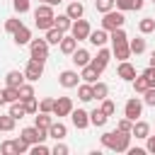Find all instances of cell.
<instances>
[{
	"instance_id": "1",
	"label": "cell",
	"mask_w": 155,
	"mask_h": 155,
	"mask_svg": "<svg viewBox=\"0 0 155 155\" xmlns=\"http://www.w3.org/2000/svg\"><path fill=\"white\" fill-rule=\"evenodd\" d=\"M102 145L114 150V153H126L128 145H131V133L119 131V128L116 131H107V133H102Z\"/></svg>"
},
{
	"instance_id": "2",
	"label": "cell",
	"mask_w": 155,
	"mask_h": 155,
	"mask_svg": "<svg viewBox=\"0 0 155 155\" xmlns=\"http://www.w3.org/2000/svg\"><path fill=\"white\" fill-rule=\"evenodd\" d=\"M124 22H126V17H124V12L119 10H109V12H104V17H102V29H107V31H111V29H119V27H124Z\"/></svg>"
},
{
	"instance_id": "3",
	"label": "cell",
	"mask_w": 155,
	"mask_h": 155,
	"mask_svg": "<svg viewBox=\"0 0 155 155\" xmlns=\"http://www.w3.org/2000/svg\"><path fill=\"white\" fill-rule=\"evenodd\" d=\"M22 138H24L29 145H34V143H44V140L48 138V128L29 126V128H24V131H22Z\"/></svg>"
},
{
	"instance_id": "4",
	"label": "cell",
	"mask_w": 155,
	"mask_h": 155,
	"mask_svg": "<svg viewBox=\"0 0 155 155\" xmlns=\"http://www.w3.org/2000/svg\"><path fill=\"white\" fill-rule=\"evenodd\" d=\"M41 75H44V61L29 58V63H27V68H24V78H27L29 82H36Z\"/></svg>"
},
{
	"instance_id": "5",
	"label": "cell",
	"mask_w": 155,
	"mask_h": 155,
	"mask_svg": "<svg viewBox=\"0 0 155 155\" xmlns=\"http://www.w3.org/2000/svg\"><path fill=\"white\" fill-rule=\"evenodd\" d=\"M29 51H31V58L46 61L48 58V41L46 39H31L29 41Z\"/></svg>"
},
{
	"instance_id": "6",
	"label": "cell",
	"mask_w": 155,
	"mask_h": 155,
	"mask_svg": "<svg viewBox=\"0 0 155 155\" xmlns=\"http://www.w3.org/2000/svg\"><path fill=\"white\" fill-rule=\"evenodd\" d=\"M109 58H111V51H109V48H104V46H99V51H97V56L90 61V65L102 75V73H104V68L109 65Z\"/></svg>"
},
{
	"instance_id": "7",
	"label": "cell",
	"mask_w": 155,
	"mask_h": 155,
	"mask_svg": "<svg viewBox=\"0 0 155 155\" xmlns=\"http://www.w3.org/2000/svg\"><path fill=\"white\" fill-rule=\"evenodd\" d=\"M90 31H92V27H90V22L87 19H73V27H70V34L78 39V41H82V39H87L90 36Z\"/></svg>"
},
{
	"instance_id": "8",
	"label": "cell",
	"mask_w": 155,
	"mask_h": 155,
	"mask_svg": "<svg viewBox=\"0 0 155 155\" xmlns=\"http://www.w3.org/2000/svg\"><path fill=\"white\" fill-rule=\"evenodd\" d=\"M140 114H143V102L138 97H131L126 102V107H124V116L131 119V121H136V119H140Z\"/></svg>"
},
{
	"instance_id": "9",
	"label": "cell",
	"mask_w": 155,
	"mask_h": 155,
	"mask_svg": "<svg viewBox=\"0 0 155 155\" xmlns=\"http://www.w3.org/2000/svg\"><path fill=\"white\" fill-rule=\"evenodd\" d=\"M70 111H73V99L70 97H58V99H53V116H70Z\"/></svg>"
},
{
	"instance_id": "10",
	"label": "cell",
	"mask_w": 155,
	"mask_h": 155,
	"mask_svg": "<svg viewBox=\"0 0 155 155\" xmlns=\"http://www.w3.org/2000/svg\"><path fill=\"white\" fill-rule=\"evenodd\" d=\"M58 82H61V87L73 90V87L80 85V75H78V70H63V73L58 75Z\"/></svg>"
},
{
	"instance_id": "11",
	"label": "cell",
	"mask_w": 155,
	"mask_h": 155,
	"mask_svg": "<svg viewBox=\"0 0 155 155\" xmlns=\"http://www.w3.org/2000/svg\"><path fill=\"white\" fill-rule=\"evenodd\" d=\"M70 121H73V126L75 128H87L90 126V111H85V109H73L70 111Z\"/></svg>"
},
{
	"instance_id": "12",
	"label": "cell",
	"mask_w": 155,
	"mask_h": 155,
	"mask_svg": "<svg viewBox=\"0 0 155 155\" xmlns=\"http://www.w3.org/2000/svg\"><path fill=\"white\" fill-rule=\"evenodd\" d=\"M87 41L92 44V46H104L107 41H109V31L107 29H94V31H90V36H87Z\"/></svg>"
},
{
	"instance_id": "13",
	"label": "cell",
	"mask_w": 155,
	"mask_h": 155,
	"mask_svg": "<svg viewBox=\"0 0 155 155\" xmlns=\"http://www.w3.org/2000/svg\"><path fill=\"white\" fill-rule=\"evenodd\" d=\"M65 136H68V126H65V124L53 121V124L48 126V138H53V140H63Z\"/></svg>"
},
{
	"instance_id": "14",
	"label": "cell",
	"mask_w": 155,
	"mask_h": 155,
	"mask_svg": "<svg viewBox=\"0 0 155 155\" xmlns=\"http://www.w3.org/2000/svg\"><path fill=\"white\" fill-rule=\"evenodd\" d=\"M116 75H119L121 80H128V82H131V80L136 78V68H133L128 61H121V63H119V68H116Z\"/></svg>"
},
{
	"instance_id": "15",
	"label": "cell",
	"mask_w": 155,
	"mask_h": 155,
	"mask_svg": "<svg viewBox=\"0 0 155 155\" xmlns=\"http://www.w3.org/2000/svg\"><path fill=\"white\" fill-rule=\"evenodd\" d=\"M131 136H136V138H148V136H150V124L136 119V121H133V128H131Z\"/></svg>"
},
{
	"instance_id": "16",
	"label": "cell",
	"mask_w": 155,
	"mask_h": 155,
	"mask_svg": "<svg viewBox=\"0 0 155 155\" xmlns=\"http://www.w3.org/2000/svg\"><path fill=\"white\" fill-rule=\"evenodd\" d=\"M58 48H61V53H65V56H70L75 48H78V39L70 34V36H65L63 34V39H61V44H58Z\"/></svg>"
},
{
	"instance_id": "17",
	"label": "cell",
	"mask_w": 155,
	"mask_h": 155,
	"mask_svg": "<svg viewBox=\"0 0 155 155\" xmlns=\"http://www.w3.org/2000/svg\"><path fill=\"white\" fill-rule=\"evenodd\" d=\"M70 56H73V63H75L78 68H82V65H87V63L92 61V56H90V51H87V48H75Z\"/></svg>"
},
{
	"instance_id": "18",
	"label": "cell",
	"mask_w": 155,
	"mask_h": 155,
	"mask_svg": "<svg viewBox=\"0 0 155 155\" xmlns=\"http://www.w3.org/2000/svg\"><path fill=\"white\" fill-rule=\"evenodd\" d=\"M56 15H53V5H48V2H41L36 10H34V19H53Z\"/></svg>"
},
{
	"instance_id": "19",
	"label": "cell",
	"mask_w": 155,
	"mask_h": 155,
	"mask_svg": "<svg viewBox=\"0 0 155 155\" xmlns=\"http://www.w3.org/2000/svg\"><path fill=\"white\" fill-rule=\"evenodd\" d=\"M12 39H15V44H17V46L29 44V41H31V31H29V27H24V24H22V27H19V29L12 34Z\"/></svg>"
},
{
	"instance_id": "20",
	"label": "cell",
	"mask_w": 155,
	"mask_h": 155,
	"mask_svg": "<svg viewBox=\"0 0 155 155\" xmlns=\"http://www.w3.org/2000/svg\"><path fill=\"white\" fill-rule=\"evenodd\" d=\"M65 15H68L70 19H80V17L85 15L82 2H80V0H70V5H68V10H65Z\"/></svg>"
},
{
	"instance_id": "21",
	"label": "cell",
	"mask_w": 155,
	"mask_h": 155,
	"mask_svg": "<svg viewBox=\"0 0 155 155\" xmlns=\"http://www.w3.org/2000/svg\"><path fill=\"white\" fill-rule=\"evenodd\" d=\"M114 5L121 10V12H126V10H143V0H114Z\"/></svg>"
},
{
	"instance_id": "22",
	"label": "cell",
	"mask_w": 155,
	"mask_h": 155,
	"mask_svg": "<svg viewBox=\"0 0 155 155\" xmlns=\"http://www.w3.org/2000/svg\"><path fill=\"white\" fill-rule=\"evenodd\" d=\"M22 82H24V73H19V70H10L5 75V85L7 87H19Z\"/></svg>"
},
{
	"instance_id": "23",
	"label": "cell",
	"mask_w": 155,
	"mask_h": 155,
	"mask_svg": "<svg viewBox=\"0 0 155 155\" xmlns=\"http://www.w3.org/2000/svg\"><path fill=\"white\" fill-rule=\"evenodd\" d=\"M97 78H99V73H97L90 63L82 65V73H80V80H82V82H90V85H92V82H97Z\"/></svg>"
},
{
	"instance_id": "24",
	"label": "cell",
	"mask_w": 155,
	"mask_h": 155,
	"mask_svg": "<svg viewBox=\"0 0 155 155\" xmlns=\"http://www.w3.org/2000/svg\"><path fill=\"white\" fill-rule=\"evenodd\" d=\"M92 92H94V99H97V102H102L104 97H109V85L97 80V82H92Z\"/></svg>"
},
{
	"instance_id": "25",
	"label": "cell",
	"mask_w": 155,
	"mask_h": 155,
	"mask_svg": "<svg viewBox=\"0 0 155 155\" xmlns=\"http://www.w3.org/2000/svg\"><path fill=\"white\" fill-rule=\"evenodd\" d=\"M78 97H80V102H92V99H94L92 85H90V82H82V85H78Z\"/></svg>"
},
{
	"instance_id": "26",
	"label": "cell",
	"mask_w": 155,
	"mask_h": 155,
	"mask_svg": "<svg viewBox=\"0 0 155 155\" xmlns=\"http://www.w3.org/2000/svg\"><path fill=\"white\" fill-rule=\"evenodd\" d=\"M53 27H58V29L65 34V31H70V27H73V19H70L68 15H58V17H53Z\"/></svg>"
},
{
	"instance_id": "27",
	"label": "cell",
	"mask_w": 155,
	"mask_h": 155,
	"mask_svg": "<svg viewBox=\"0 0 155 155\" xmlns=\"http://www.w3.org/2000/svg\"><path fill=\"white\" fill-rule=\"evenodd\" d=\"M46 41H48V46L53 44V46H58L61 44V39H63V31L58 29V27H51V29H46V36H44Z\"/></svg>"
},
{
	"instance_id": "28",
	"label": "cell",
	"mask_w": 155,
	"mask_h": 155,
	"mask_svg": "<svg viewBox=\"0 0 155 155\" xmlns=\"http://www.w3.org/2000/svg\"><path fill=\"white\" fill-rule=\"evenodd\" d=\"M107 119H109V116H107L102 109H94V111H90V124H92V126H97V128H102V126L107 124Z\"/></svg>"
},
{
	"instance_id": "29",
	"label": "cell",
	"mask_w": 155,
	"mask_h": 155,
	"mask_svg": "<svg viewBox=\"0 0 155 155\" xmlns=\"http://www.w3.org/2000/svg\"><path fill=\"white\" fill-rule=\"evenodd\" d=\"M36 124L34 126H39V128H48L51 124H53V114H48V111H36Z\"/></svg>"
},
{
	"instance_id": "30",
	"label": "cell",
	"mask_w": 155,
	"mask_h": 155,
	"mask_svg": "<svg viewBox=\"0 0 155 155\" xmlns=\"http://www.w3.org/2000/svg\"><path fill=\"white\" fill-rule=\"evenodd\" d=\"M111 53H114L119 61H128L131 48H128V44H119V46H111Z\"/></svg>"
},
{
	"instance_id": "31",
	"label": "cell",
	"mask_w": 155,
	"mask_h": 155,
	"mask_svg": "<svg viewBox=\"0 0 155 155\" xmlns=\"http://www.w3.org/2000/svg\"><path fill=\"white\" fill-rule=\"evenodd\" d=\"M10 116H15V119H22V116H27V109H24L22 99H17V102H10Z\"/></svg>"
},
{
	"instance_id": "32",
	"label": "cell",
	"mask_w": 155,
	"mask_h": 155,
	"mask_svg": "<svg viewBox=\"0 0 155 155\" xmlns=\"http://www.w3.org/2000/svg\"><path fill=\"white\" fill-rule=\"evenodd\" d=\"M128 48H131V53H136V56L143 53V51H145V39H143V36L131 39V41H128Z\"/></svg>"
},
{
	"instance_id": "33",
	"label": "cell",
	"mask_w": 155,
	"mask_h": 155,
	"mask_svg": "<svg viewBox=\"0 0 155 155\" xmlns=\"http://www.w3.org/2000/svg\"><path fill=\"white\" fill-rule=\"evenodd\" d=\"M138 31H140V34H150V31H155V19H153V17L140 19V22H138Z\"/></svg>"
},
{
	"instance_id": "34",
	"label": "cell",
	"mask_w": 155,
	"mask_h": 155,
	"mask_svg": "<svg viewBox=\"0 0 155 155\" xmlns=\"http://www.w3.org/2000/svg\"><path fill=\"white\" fill-rule=\"evenodd\" d=\"M17 90H19V99H22V102H24V99H29V97H34V87H31L29 82H22Z\"/></svg>"
},
{
	"instance_id": "35",
	"label": "cell",
	"mask_w": 155,
	"mask_h": 155,
	"mask_svg": "<svg viewBox=\"0 0 155 155\" xmlns=\"http://www.w3.org/2000/svg\"><path fill=\"white\" fill-rule=\"evenodd\" d=\"M0 153H2V155H19V153H17V143H15V140H5V143L0 145Z\"/></svg>"
},
{
	"instance_id": "36",
	"label": "cell",
	"mask_w": 155,
	"mask_h": 155,
	"mask_svg": "<svg viewBox=\"0 0 155 155\" xmlns=\"http://www.w3.org/2000/svg\"><path fill=\"white\" fill-rule=\"evenodd\" d=\"M131 82H133V90H136V92H140V94L148 90V82H145V78H143V75H136Z\"/></svg>"
},
{
	"instance_id": "37",
	"label": "cell",
	"mask_w": 155,
	"mask_h": 155,
	"mask_svg": "<svg viewBox=\"0 0 155 155\" xmlns=\"http://www.w3.org/2000/svg\"><path fill=\"white\" fill-rule=\"evenodd\" d=\"M94 7H97V12H109V10H114V0H94Z\"/></svg>"
},
{
	"instance_id": "38",
	"label": "cell",
	"mask_w": 155,
	"mask_h": 155,
	"mask_svg": "<svg viewBox=\"0 0 155 155\" xmlns=\"http://www.w3.org/2000/svg\"><path fill=\"white\" fill-rule=\"evenodd\" d=\"M19 27H22V19H17V17H10V19L5 22V31H10V34H15Z\"/></svg>"
},
{
	"instance_id": "39",
	"label": "cell",
	"mask_w": 155,
	"mask_h": 155,
	"mask_svg": "<svg viewBox=\"0 0 155 155\" xmlns=\"http://www.w3.org/2000/svg\"><path fill=\"white\" fill-rule=\"evenodd\" d=\"M22 104H24L27 114H36V111H39V102H36V97H29V99H24Z\"/></svg>"
},
{
	"instance_id": "40",
	"label": "cell",
	"mask_w": 155,
	"mask_h": 155,
	"mask_svg": "<svg viewBox=\"0 0 155 155\" xmlns=\"http://www.w3.org/2000/svg\"><path fill=\"white\" fill-rule=\"evenodd\" d=\"M99 109H102V111H104L107 116H111V114L116 111V104H114V102H111L109 97H104V99H102V107H99Z\"/></svg>"
},
{
	"instance_id": "41",
	"label": "cell",
	"mask_w": 155,
	"mask_h": 155,
	"mask_svg": "<svg viewBox=\"0 0 155 155\" xmlns=\"http://www.w3.org/2000/svg\"><path fill=\"white\" fill-rule=\"evenodd\" d=\"M143 78H145V82H148V87H155V68L153 65H148L143 73H140Z\"/></svg>"
},
{
	"instance_id": "42",
	"label": "cell",
	"mask_w": 155,
	"mask_h": 155,
	"mask_svg": "<svg viewBox=\"0 0 155 155\" xmlns=\"http://www.w3.org/2000/svg\"><path fill=\"white\" fill-rule=\"evenodd\" d=\"M5 99H7V104H10V102H17V99H19V90L5 85Z\"/></svg>"
},
{
	"instance_id": "43",
	"label": "cell",
	"mask_w": 155,
	"mask_h": 155,
	"mask_svg": "<svg viewBox=\"0 0 155 155\" xmlns=\"http://www.w3.org/2000/svg\"><path fill=\"white\" fill-rule=\"evenodd\" d=\"M29 153H31V155H48L51 150H48L44 143H34V145H29Z\"/></svg>"
},
{
	"instance_id": "44",
	"label": "cell",
	"mask_w": 155,
	"mask_h": 155,
	"mask_svg": "<svg viewBox=\"0 0 155 155\" xmlns=\"http://www.w3.org/2000/svg\"><path fill=\"white\" fill-rule=\"evenodd\" d=\"M12 7H15V12L24 15V12H29V0H12Z\"/></svg>"
},
{
	"instance_id": "45",
	"label": "cell",
	"mask_w": 155,
	"mask_h": 155,
	"mask_svg": "<svg viewBox=\"0 0 155 155\" xmlns=\"http://www.w3.org/2000/svg\"><path fill=\"white\" fill-rule=\"evenodd\" d=\"M143 102H145L148 107H155V87H148V90L143 92Z\"/></svg>"
},
{
	"instance_id": "46",
	"label": "cell",
	"mask_w": 155,
	"mask_h": 155,
	"mask_svg": "<svg viewBox=\"0 0 155 155\" xmlns=\"http://www.w3.org/2000/svg\"><path fill=\"white\" fill-rule=\"evenodd\" d=\"M116 128H119V131H126V133H131V128H133V121L124 116V119H119V124H116Z\"/></svg>"
},
{
	"instance_id": "47",
	"label": "cell",
	"mask_w": 155,
	"mask_h": 155,
	"mask_svg": "<svg viewBox=\"0 0 155 155\" xmlns=\"http://www.w3.org/2000/svg\"><path fill=\"white\" fill-rule=\"evenodd\" d=\"M39 111H48V114H51V111H53V99H51V97L41 99V102H39Z\"/></svg>"
},
{
	"instance_id": "48",
	"label": "cell",
	"mask_w": 155,
	"mask_h": 155,
	"mask_svg": "<svg viewBox=\"0 0 155 155\" xmlns=\"http://www.w3.org/2000/svg\"><path fill=\"white\" fill-rule=\"evenodd\" d=\"M34 24H36V29L46 31V29H51V27H53V19H34Z\"/></svg>"
},
{
	"instance_id": "49",
	"label": "cell",
	"mask_w": 155,
	"mask_h": 155,
	"mask_svg": "<svg viewBox=\"0 0 155 155\" xmlns=\"http://www.w3.org/2000/svg\"><path fill=\"white\" fill-rule=\"evenodd\" d=\"M53 155H68V145L65 143H61V140H56V145H53V150H51Z\"/></svg>"
},
{
	"instance_id": "50",
	"label": "cell",
	"mask_w": 155,
	"mask_h": 155,
	"mask_svg": "<svg viewBox=\"0 0 155 155\" xmlns=\"http://www.w3.org/2000/svg\"><path fill=\"white\" fill-rule=\"evenodd\" d=\"M15 143H17V153H27V150H29V143H27L22 136H19V138H15Z\"/></svg>"
},
{
	"instance_id": "51",
	"label": "cell",
	"mask_w": 155,
	"mask_h": 155,
	"mask_svg": "<svg viewBox=\"0 0 155 155\" xmlns=\"http://www.w3.org/2000/svg\"><path fill=\"white\" fill-rule=\"evenodd\" d=\"M145 140H148V145H145V150H148V153H155V136H148Z\"/></svg>"
},
{
	"instance_id": "52",
	"label": "cell",
	"mask_w": 155,
	"mask_h": 155,
	"mask_svg": "<svg viewBox=\"0 0 155 155\" xmlns=\"http://www.w3.org/2000/svg\"><path fill=\"white\" fill-rule=\"evenodd\" d=\"M126 153H128V155H143L145 150H143V148H131V145H128V150H126Z\"/></svg>"
},
{
	"instance_id": "53",
	"label": "cell",
	"mask_w": 155,
	"mask_h": 155,
	"mask_svg": "<svg viewBox=\"0 0 155 155\" xmlns=\"http://www.w3.org/2000/svg\"><path fill=\"white\" fill-rule=\"evenodd\" d=\"M2 104H7V99H5V87L0 90V107H2Z\"/></svg>"
},
{
	"instance_id": "54",
	"label": "cell",
	"mask_w": 155,
	"mask_h": 155,
	"mask_svg": "<svg viewBox=\"0 0 155 155\" xmlns=\"http://www.w3.org/2000/svg\"><path fill=\"white\" fill-rule=\"evenodd\" d=\"M48 5H58V2H63V0H46Z\"/></svg>"
},
{
	"instance_id": "55",
	"label": "cell",
	"mask_w": 155,
	"mask_h": 155,
	"mask_svg": "<svg viewBox=\"0 0 155 155\" xmlns=\"http://www.w3.org/2000/svg\"><path fill=\"white\" fill-rule=\"evenodd\" d=\"M150 65H153V68H155V53H153V56H150Z\"/></svg>"
},
{
	"instance_id": "56",
	"label": "cell",
	"mask_w": 155,
	"mask_h": 155,
	"mask_svg": "<svg viewBox=\"0 0 155 155\" xmlns=\"http://www.w3.org/2000/svg\"><path fill=\"white\" fill-rule=\"evenodd\" d=\"M39 2H46V0H39Z\"/></svg>"
},
{
	"instance_id": "57",
	"label": "cell",
	"mask_w": 155,
	"mask_h": 155,
	"mask_svg": "<svg viewBox=\"0 0 155 155\" xmlns=\"http://www.w3.org/2000/svg\"><path fill=\"white\" fill-rule=\"evenodd\" d=\"M153 2H155V0H153Z\"/></svg>"
}]
</instances>
